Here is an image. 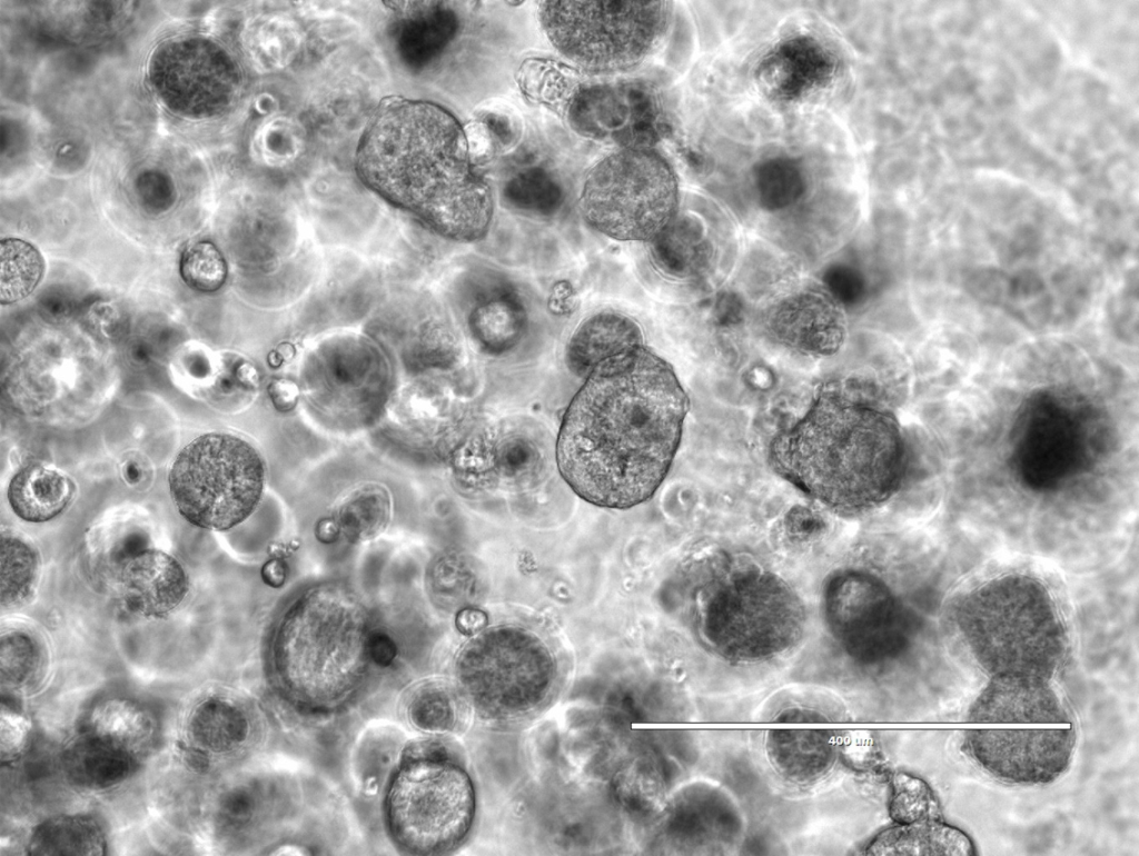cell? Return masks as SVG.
<instances>
[{
	"label": "cell",
	"mask_w": 1139,
	"mask_h": 856,
	"mask_svg": "<svg viewBox=\"0 0 1139 856\" xmlns=\"http://www.w3.org/2000/svg\"><path fill=\"white\" fill-rule=\"evenodd\" d=\"M687 396L672 367L642 346L600 364L571 401L556 446L570 487L594 505L647 500L677 450Z\"/></svg>",
	"instance_id": "1"
},
{
	"label": "cell",
	"mask_w": 1139,
	"mask_h": 856,
	"mask_svg": "<svg viewBox=\"0 0 1139 856\" xmlns=\"http://www.w3.org/2000/svg\"><path fill=\"white\" fill-rule=\"evenodd\" d=\"M464 128L442 107L387 98L356 153L359 178L445 238L471 242L488 230L493 197L472 171Z\"/></svg>",
	"instance_id": "2"
},
{
	"label": "cell",
	"mask_w": 1139,
	"mask_h": 856,
	"mask_svg": "<svg viewBox=\"0 0 1139 856\" xmlns=\"http://www.w3.org/2000/svg\"><path fill=\"white\" fill-rule=\"evenodd\" d=\"M774 470L841 517L863 516L900 488L905 456L895 419L868 404L824 391L773 440Z\"/></svg>",
	"instance_id": "3"
},
{
	"label": "cell",
	"mask_w": 1139,
	"mask_h": 856,
	"mask_svg": "<svg viewBox=\"0 0 1139 856\" xmlns=\"http://www.w3.org/2000/svg\"><path fill=\"white\" fill-rule=\"evenodd\" d=\"M957 631L991 677L1049 681L1064 660L1068 637L1047 583L1030 573L1008 571L972 585L950 609Z\"/></svg>",
	"instance_id": "4"
},
{
	"label": "cell",
	"mask_w": 1139,
	"mask_h": 856,
	"mask_svg": "<svg viewBox=\"0 0 1139 856\" xmlns=\"http://www.w3.org/2000/svg\"><path fill=\"white\" fill-rule=\"evenodd\" d=\"M964 750L987 773L1011 784L1042 785L1069 767L1076 728L1049 681L991 677L972 704Z\"/></svg>",
	"instance_id": "5"
},
{
	"label": "cell",
	"mask_w": 1139,
	"mask_h": 856,
	"mask_svg": "<svg viewBox=\"0 0 1139 856\" xmlns=\"http://www.w3.org/2000/svg\"><path fill=\"white\" fill-rule=\"evenodd\" d=\"M360 606L347 594L315 591L288 611L274 643L281 685L298 700L328 705L358 685L369 657Z\"/></svg>",
	"instance_id": "6"
},
{
	"label": "cell",
	"mask_w": 1139,
	"mask_h": 856,
	"mask_svg": "<svg viewBox=\"0 0 1139 856\" xmlns=\"http://www.w3.org/2000/svg\"><path fill=\"white\" fill-rule=\"evenodd\" d=\"M665 1H546L538 20L552 46L581 70L614 73L642 63L664 38Z\"/></svg>",
	"instance_id": "7"
},
{
	"label": "cell",
	"mask_w": 1139,
	"mask_h": 856,
	"mask_svg": "<svg viewBox=\"0 0 1139 856\" xmlns=\"http://www.w3.org/2000/svg\"><path fill=\"white\" fill-rule=\"evenodd\" d=\"M697 605L704 637L732 655L778 651L798 638L804 620L795 590L778 575L754 566L714 575L701 588Z\"/></svg>",
	"instance_id": "8"
},
{
	"label": "cell",
	"mask_w": 1139,
	"mask_h": 856,
	"mask_svg": "<svg viewBox=\"0 0 1139 856\" xmlns=\"http://www.w3.org/2000/svg\"><path fill=\"white\" fill-rule=\"evenodd\" d=\"M169 490L179 514L208 530H228L256 509L264 489V464L244 439L206 434L188 444L169 471Z\"/></svg>",
	"instance_id": "9"
},
{
	"label": "cell",
	"mask_w": 1139,
	"mask_h": 856,
	"mask_svg": "<svg viewBox=\"0 0 1139 856\" xmlns=\"http://www.w3.org/2000/svg\"><path fill=\"white\" fill-rule=\"evenodd\" d=\"M677 202L673 170L656 152L626 148L612 152L587 172L580 209L596 231L623 241H648L672 220Z\"/></svg>",
	"instance_id": "10"
},
{
	"label": "cell",
	"mask_w": 1139,
	"mask_h": 856,
	"mask_svg": "<svg viewBox=\"0 0 1139 856\" xmlns=\"http://www.w3.org/2000/svg\"><path fill=\"white\" fill-rule=\"evenodd\" d=\"M458 676L476 709L492 719L532 713L549 696L556 664L549 648L532 631L494 626L462 650Z\"/></svg>",
	"instance_id": "11"
},
{
	"label": "cell",
	"mask_w": 1139,
	"mask_h": 856,
	"mask_svg": "<svg viewBox=\"0 0 1139 856\" xmlns=\"http://www.w3.org/2000/svg\"><path fill=\"white\" fill-rule=\"evenodd\" d=\"M396 840L418 854L445 853L467 835L475 813L468 775L436 754L417 753L395 774L386 799Z\"/></svg>",
	"instance_id": "12"
},
{
	"label": "cell",
	"mask_w": 1139,
	"mask_h": 856,
	"mask_svg": "<svg viewBox=\"0 0 1139 856\" xmlns=\"http://www.w3.org/2000/svg\"><path fill=\"white\" fill-rule=\"evenodd\" d=\"M1088 450L1074 424L1059 411H1041L1027 420L1012 452V470L1033 491L1057 490L1081 475Z\"/></svg>",
	"instance_id": "13"
},
{
	"label": "cell",
	"mask_w": 1139,
	"mask_h": 856,
	"mask_svg": "<svg viewBox=\"0 0 1139 856\" xmlns=\"http://www.w3.org/2000/svg\"><path fill=\"white\" fill-rule=\"evenodd\" d=\"M828 609L833 623L846 630L894 645L901 637L902 614L887 587L876 578L846 573L829 587Z\"/></svg>",
	"instance_id": "14"
},
{
	"label": "cell",
	"mask_w": 1139,
	"mask_h": 856,
	"mask_svg": "<svg viewBox=\"0 0 1139 856\" xmlns=\"http://www.w3.org/2000/svg\"><path fill=\"white\" fill-rule=\"evenodd\" d=\"M127 599L139 610L161 615L177 607L187 593V578L171 556L147 549L135 554L122 569Z\"/></svg>",
	"instance_id": "15"
},
{
	"label": "cell",
	"mask_w": 1139,
	"mask_h": 856,
	"mask_svg": "<svg viewBox=\"0 0 1139 856\" xmlns=\"http://www.w3.org/2000/svg\"><path fill=\"white\" fill-rule=\"evenodd\" d=\"M642 332L628 317L600 312L575 330L566 348L571 371L587 377L600 364L642 346Z\"/></svg>",
	"instance_id": "16"
},
{
	"label": "cell",
	"mask_w": 1139,
	"mask_h": 856,
	"mask_svg": "<svg viewBox=\"0 0 1139 856\" xmlns=\"http://www.w3.org/2000/svg\"><path fill=\"white\" fill-rule=\"evenodd\" d=\"M73 491L72 481L59 470L29 465L11 479L8 500L13 512L21 519L42 522L62 512Z\"/></svg>",
	"instance_id": "17"
},
{
	"label": "cell",
	"mask_w": 1139,
	"mask_h": 856,
	"mask_svg": "<svg viewBox=\"0 0 1139 856\" xmlns=\"http://www.w3.org/2000/svg\"><path fill=\"white\" fill-rule=\"evenodd\" d=\"M869 853L890 855H973L970 838L943 819L899 824L881 833Z\"/></svg>",
	"instance_id": "18"
},
{
	"label": "cell",
	"mask_w": 1139,
	"mask_h": 856,
	"mask_svg": "<svg viewBox=\"0 0 1139 856\" xmlns=\"http://www.w3.org/2000/svg\"><path fill=\"white\" fill-rule=\"evenodd\" d=\"M525 320L524 307L513 292L494 290L472 311L469 328L486 352L499 355L518 342Z\"/></svg>",
	"instance_id": "19"
},
{
	"label": "cell",
	"mask_w": 1139,
	"mask_h": 856,
	"mask_svg": "<svg viewBox=\"0 0 1139 856\" xmlns=\"http://www.w3.org/2000/svg\"><path fill=\"white\" fill-rule=\"evenodd\" d=\"M30 847L37 854H100L102 836L90 819L61 817L40 826Z\"/></svg>",
	"instance_id": "20"
},
{
	"label": "cell",
	"mask_w": 1139,
	"mask_h": 856,
	"mask_svg": "<svg viewBox=\"0 0 1139 856\" xmlns=\"http://www.w3.org/2000/svg\"><path fill=\"white\" fill-rule=\"evenodd\" d=\"M128 752L103 738L95 736L75 748L71 770L89 786L101 787L125 777L129 764Z\"/></svg>",
	"instance_id": "21"
},
{
	"label": "cell",
	"mask_w": 1139,
	"mask_h": 856,
	"mask_svg": "<svg viewBox=\"0 0 1139 856\" xmlns=\"http://www.w3.org/2000/svg\"><path fill=\"white\" fill-rule=\"evenodd\" d=\"M42 271V258L30 243L19 239L2 240L1 302L11 303L27 297L39 282Z\"/></svg>",
	"instance_id": "22"
},
{
	"label": "cell",
	"mask_w": 1139,
	"mask_h": 856,
	"mask_svg": "<svg viewBox=\"0 0 1139 856\" xmlns=\"http://www.w3.org/2000/svg\"><path fill=\"white\" fill-rule=\"evenodd\" d=\"M389 500L386 491L376 485H366L353 492L338 512V527L350 539L365 540L378 535L386 526Z\"/></svg>",
	"instance_id": "23"
},
{
	"label": "cell",
	"mask_w": 1139,
	"mask_h": 856,
	"mask_svg": "<svg viewBox=\"0 0 1139 856\" xmlns=\"http://www.w3.org/2000/svg\"><path fill=\"white\" fill-rule=\"evenodd\" d=\"M91 724L95 736L127 752L147 739L151 730L146 714L126 700L115 699L99 705L92 714Z\"/></svg>",
	"instance_id": "24"
},
{
	"label": "cell",
	"mask_w": 1139,
	"mask_h": 856,
	"mask_svg": "<svg viewBox=\"0 0 1139 856\" xmlns=\"http://www.w3.org/2000/svg\"><path fill=\"white\" fill-rule=\"evenodd\" d=\"M37 575L33 550L13 536L1 538V604L14 607L32 591Z\"/></svg>",
	"instance_id": "25"
},
{
	"label": "cell",
	"mask_w": 1139,
	"mask_h": 856,
	"mask_svg": "<svg viewBox=\"0 0 1139 856\" xmlns=\"http://www.w3.org/2000/svg\"><path fill=\"white\" fill-rule=\"evenodd\" d=\"M195 737L212 750L230 749L239 744L247 733L242 714L228 703H207L194 717Z\"/></svg>",
	"instance_id": "26"
},
{
	"label": "cell",
	"mask_w": 1139,
	"mask_h": 856,
	"mask_svg": "<svg viewBox=\"0 0 1139 856\" xmlns=\"http://www.w3.org/2000/svg\"><path fill=\"white\" fill-rule=\"evenodd\" d=\"M889 812L898 824L943 819L941 806L929 785L903 773L893 776Z\"/></svg>",
	"instance_id": "27"
},
{
	"label": "cell",
	"mask_w": 1139,
	"mask_h": 856,
	"mask_svg": "<svg viewBox=\"0 0 1139 856\" xmlns=\"http://www.w3.org/2000/svg\"><path fill=\"white\" fill-rule=\"evenodd\" d=\"M771 64L773 73L779 72L774 79L783 92H798L802 88L812 86L816 79L826 74L828 60L824 52L814 44L808 42L786 47Z\"/></svg>",
	"instance_id": "28"
},
{
	"label": "cell",
	"mask_w": 1139,
	"mask_h": 856,
	"mask_svg": "<svg viewBox=\"0 0 1139 856\" xmlns=\"http://www.w3.org/2000/svg\"><path fill=\"white\" fill-rule=\"evenodd\" d=\"M180 275L192 289L212 292L224 285L227 266L215 245L200 241L184 251L180 260Z\"/></svg>",
	"instance_id": "29"
},
{
	"label": "cell",
	"mask_w": 1139,
	"mask_h": 856,
	"mask_svg": "<svg viewBox=\"0 0 1139 856\" xmlns=\"http://www.w3.org/2000/svg\"><path fill=\"white\" fill-rule=\"evenodd\" d=\"M756 181L761 198L775 206L793 200L803 187V179L798 167L784 159L763 163L757 171Z\"/></svg>",
	"instance_id": "30"
},
{
	"label": "cell",
	"mask_w": 1139,
	"mask_h": 856,
	"mask_svg": "<svg viewBox=\"0 0 1139 856\" xmlns=\"http://www.w3.org/2000/svg\"><path fill=\"white\" fill-rule=\"evenodd\" d=\"M34 641L23 633H11L1 638V674L12 683L24 681L37 667Z\"/></svg>",
	"instance_id": "31"
},
{
	"label": "cell",
	"mask_w": 1139,
	"mask_h": 856,
	"mask_svg": "<svg viewBox=\"0 0 1139 856\" xmlns=\"http://www.w3.org/2000/svg\"><path fill=\"white\" fill-rule=\"evenodd\" d=\"M449 704V699L442 690L425 689L412 703L410 715L413 720L424 729H444L450 721Z\"/></svg>",
	"instance_id": "32"
},
{
	"label": "cell",
	"mask_w": 1139,
	"mask_h": 856,
	"mask_svg": "<svg viewBox=\"0 0 1139 856\" xmlns=\"http://www.w3.org/2000/svg\"><path fill=\"white\" fill-rule=\"evenodd\" d=\"M28 733V721L20 715L1 710V754L11 756L17 753L24 743Z\"/></svg>",
	"instance_id": "33"
},
{
	"label": "cell",
	"mask_w": 1139,
	"mask_h": 856,
	"mask_svg": "<svg viewBox=\"0 0 1139 856\" xmlns=\"http://www.w3.org/2000/svg\"><path fill=\"white\" fill-rule=\"evenodd\" d=\"M464 130L471 159L488 155L491 151V138L486 128L481 123H473Z\"/></svg>",
	"instance_id": "34"
},
{
	"label": "cell",
	"mask_w": 1139,
	"mask_h": 856,
	"mask_svg": "<svg viewBox=\"0 0 1139 856\" xmlns=\"http://www.w3.org/2000/svg\"><path fill=\"white\" fill-rule=\"evenodd\" d=\"M395 655V646L384 635H372L369 637V656L379 663H388Z\"/></svg>",
	"instance_id": "35"
},
{
	"label": "cell",
	"mask_w": 1139,
	"mask_h": 856,
	"mask_svg": "<svg viewBox=\"0 0 1139 856\" xmlns=\"http://www.w3.org/2000/svg\"><path fill=\"white\" fill-rule=\"evenodd\" d=\"M269 391L275 405L279 408L286 407V409L294 405L298 395L296 386L289 381H276Z\"/></svg>",
	"instance_id": "36"
},
{
	"label": "cell",
	"mask_w": 1139,
	"mask_h": 856,
	"mask_svg": "<svg viewBox=\"0 0 1139 856\" xmlns=\"http://www.w3.org/2000/svg\"><path fill=\"white\" fill-rule=\"evenodd\" d=\"M261 576L267 584L276 587L283 584L285 579V569L283 568L281 563L274 560L264 566L261 569Z\"/></svg>",
	"instance_id": "37"
}]
</instances>
